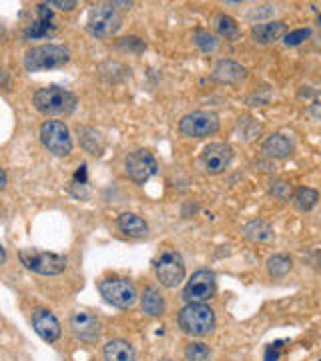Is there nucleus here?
<instances>
[{
    "mask_svg": "<svg viewBox=\"0 0 321 361\" xmlns=\"http://www.w3.org/2000/svg\"><path fill=\"white\" fill-rule=\"evenodd\" d=\"M185 360L187 361H209L211 360V351L205 343L193 342L185 347Z\"/></svg>",
    "mask_w": 321,
    "mask_h": 361,
    "instance_id": "nucleus-28",
    "label": "nucleus"
},
{
    "mask_svg": "<svg viewBox=\"0 0 321 361\" xmlns=\"http://www.w3.org/2000/svg\"><path fill=\"white\" fill-rule=\"evenodd\" d=\"M78 141H80V147L91 155H101L105 149L101 133H96L91 127H78Z\"/></svg>",
    "mask_w": 321,
    "mask_h": 361,
    "instance_id": "nucleus-23",
    "label": "nucleus"
},
{
    "mask_svg": "<svg viewBox=\"0 0 321 361\" xmlns=\"http://www.w3.org/2000/svg\"><path fill=\"white\" fill-rule=\"evenodd\" d=\"M285 37V22L281 20H267L259 22L251 28V38L255 44H271Z\"/></svg>",
    "mask_w": 321,
    "mask_h": 361,
    "instance_id": "nucleus-16",
    "label": "nucleus"
},
{
    "mask_svg": "<svg viewBox=\"0 0 321 361\" xmlns=\"http://www.w3.org/2000/svg\"><path fill=\"white\" fill-rule=\"evenodd\" d=\"M116 225L119 229L129 235V237H145L149 233V225L135 213H123L119 219H116Z\"/></svg>",
    "mask_w": 321,
    "mask_h": 361,
    "instance_id": "nucleus-21",
    "label": "nucleus"
},
{
    "mask_svg": "<svg viewBox=\"0 0 321 361\" xmlns=\"http://www.w3.org/2000/svg\"><path fill=\"white\" fill-rule=\"evenodd\" d=\"M71 60V51L62 44H42L35 46L24 55V69L28 73L60 69Z\"/></svg>",
    "mask_w": 321,
    "mask_h": 361,
    "instance_id": "nucleus-2",
    "label": "nucleus"
},
{
    "mask_svg": "<svg viewBox=\"0 0 321 361\" xmlns=\"http://www.w3.org/2000/svg\"><path fill=\"white\" fill-rule=\"evenodd\" d=\"M309 37H311V30L309 28H297L293 33H287L284 37V42L285 46H300L303 40H307Z\"/></svg>",
    "mask_w": 321,
    "mask_h": 361,
    "instance_id": "nucleus-30",
    "label": "nucleus"
},
{
    "mask_svg": "<svg viewBox=\"0 0 321 361\" xmlns=\"http://www.w3.org/2000/svg\"><path fill=\"white\" fill-rule=\"evenodd\" d=\"M318 26H320V28H321V15H320V17H318Z\"/></svg>",
    "mask_w": 321,
    "mask_h": 361,
    "instance_id": "nucleus-39",
    "label": "nucleus"
},
{
    "mask_svg": "<svg viewBox=\"0 0 321 361\" xmlns=\"http://www.w3.org/2000/svg\"><path fill=\"white\" fill-rule=\"evenodd\" d=\"M119 49L121 51H132V53H143L145 51V42L137 37H127L119 40Z\"/></svg>",
    "mask_w": 321,
    "mask_h": 361,
    "instance_id": "nucleus-32",
    "label": "nucleus"
},
{
    "mask_svg": "<svg viewBox=\"0 0 321 361\" xmlns=\"http://www.w3.org/2000/svg\"><path fill=\"white\" fill-rule=\"evenodd\" d=\"M31 322H33V327L38 333V337L46 343H55L60 337V324L49 309H35Z\"/></svg>",
    "mask_w": 321,
    "mask_h": 361,
    "instance_id": "nucleus-13",
    "label": "nucleus"
},
{
    "mask_svg": "<svg viewBox=\"0 0 321 361\" xmlns=\"http://www.w3.org/2000/svg\"><path fill=\"white\" fill-rule=\"evenodd\" d=\"M75 181H80V185H87V165L78 167V171L75 175Z\"/></svg>",
    "mask_w": 321,
    "mask_h": 361,
    "instance_id": "nucleus-35",
    "label": "nucleus"
},
{
    "mask_svg": "<svg viewBox=\"0 0 321 361\" xmlns=\"http://www.w3.org/2000/svg\"><path fill=\"white\" fill-rule=\"evenodd\" d=\"M221 121L213 111H193L179 121V131L189 139H205L219 131Z\"/></svg>",
    "mask_w": 321,
    "mask_h": 361,
    "instance_id": "nucleus-6",
    "label": "nucleus"
},
{
    "mask_svg": "<svg viewBox=\"0 0 321 361\" xmlns=\"http://www.w3.org/2000/svg\"><path fill=\"white\" fill-rule=\"evenodd\" d=\"M125 169H127V175H129L131 181H135L137 185H143L157 175L159 165H157V159L153 157L151 152L139 149V151L131 152L127 157Z\"/></svg>",
    "mask_w": 321,
    "mask_h": 361,
    "instance_id": "nucleus-11",
    "label": "nucleus"
},
{
    "mask_svg": "<svg viewBox=\"0 0 321 361\" xmlns=\"http://www.w3.org/2000/svg\"><path fill=\"white\" fill-rule=\"evenodd\" d=\"M161 361H173V360H161Z\"/></svg>",
    "mask_w": 321,
    "mask_h": 361,
    "instance_id": "nucleus-40",
    "label": "nucleus"
},
{
    "mask_svg": "<svg viewBox=\"0 0 321 361\" xmlns=\"http://www.w3.org/2000/svg\"><path fill=\"white\" fill-rule=\"evenodd\" d=\"M201 161H203V167H205V171L209 175H219V173H223L231 165L233 149L227 143H211V145H207L203 149Z\"/></svg>",
    "mask_w": 321,
    "mask_h": 361,
    "instance_id": "nucleus-12",
    "label": "nucleus"
},
{
    "mask_svg": "<svg viewBox=\"0 0 321 361\" xmlns=\"http://www.w3.org/2000/svg\"><path fill=\"white\" fill-rule=\"evenodd\" d=\"M191 40H193V44H195L199 51H203V53H213V51L217 49V44H219V40H217L215 35H211L209 30H201V28L193 33Z\"/></svg>",
    "mask_w": 321,
    "mask_h": 361,
    "instance_id": "nucleus-27",
    "label": "nucleus"
},
{
    "mask_svg": "<svg viewBox=\"0 0 321 361\" xmlns=\"http://www.w3.org/2000/svg\"><path fill=\"white\" fill-rule=\"evenodd\" d=\"M141 307H143V311H145L147 315H151V317L163 315V313H165V299H163L161 291L153 285L145 287V291H143V295H141Z\"/></svg>",
    "mask_w": 321,
    "mask_h": 361,
    "instance_id": "nucleus-19",
    "label": "nucleus"
},
{
    "mask_svg": "<svg viewBox=\"0 0 321 361\" xmlns=\"http://www.w3.org/2000/svg\"><path fill=\"white\" fill-rule=\"evenodd\" d=\"M320 201V193L311 187H300V189L293 193V203L300 211H311Z\"/></svg>",
    "mask_w": 321,
    "mask_h": 361,
    "instance_id": "nucleus-26",
    "label": "nucleus"
},
{
    "mask_svg": "<svg viewBox=\"0 0 321 361\" xmlns=\"http://www.w3.org/2000/svg\"><path fill=\"white\" fill-rule=\"evenodd\" d=\"M19 259L26 269L38 275H60L67 269V257L57 255V253H46V251H37V249H20Z\"/></svg>",
    "mask_w": 321,
    "mask_h": 361,
    "instance_id": "nucleus-5",
    "label": "nucleus"
},
{
    "mask_svg": "<svg viewBox=\"0 0 321 361\" xmlns=\"http://www.w3.org/2000/svg\"><path fill=\"white\" fill-rule=\"evenodd\" d=\"M155 273L161 285L173 289L181 285L185 279V261L177 251H163L155 261Z\"/></svg>",
    "mask_w": 321,
    "mask_h": 361,
    "instance_id": "nucleus-8",
    "label": "nucleus"
},
{
    "mask_svg": "<svg viewBox=\"0 0 321 361\" xmlns=\"http://www.w3.org/2000/svg\"><path fill=\"white\" fill-rule=\"evenodd\" d=\"M215 311L205 303H187L179 313V327L193 337L209 335L215 329Z\"/></svg>",
    "mask_w": 321,
    "mask_h": 361,
    "instance_id": "nucleus-3",
    "label": "nucleus"
},
{
    "mask_svg": "<svg viewBox=\"0 0 321 361\" xmlns=\"http://www.w3.org/2000/svg\"><path fill=\"white\" fill-rule=\"evenodd\" d=\"M40 141L49 149V152L57 157H67L73 151V139L69 127L62 121H46L40 127Z\"/></svg>",
    "mask_w": 321,
    "mask_h": 361,
    "instance_id": "nucleus-9",
    "label": "nucleus"
},
{
    "mask_svg": "<svg viewBox=\"0 0 321 361\" xmlns=\"http://www.w3.org/2000/svg\"><path fill=\"white\" fill-rule=\"evenodd\" d=\"M49 6H57V8H60V10H73L76 6V2L75 0H51L49 2Z\"/></svg>",
    "mask_w": 321,
    "mask_h": 361,
    "instance_id": "nucleus-34",
    "label": "nucleus"
},
{
    "mask_svg": "<svg viewBox=\"0 0 321 361\" xmlns=\"http://www.w3.org/2000/svg\"><path fill=\"white\" fill-rule=\"evenodd\" d=\"M273 15H275V6H273V4H261V6L251 8V10H249V15H247V19L265 20V19H269V17H273Z\"/></svg>",
    "mask_w": 321,
    "mask_h": 361,
    "instance_id": "nucleus-31",
    "label": "nucleus"
},
{
    "mask_svg": "<svg viewBox=\"0 0 321 361\" xmlns=\"http://www.w3.org/2000/svg\"><path fill=\"white\" fill-rule=\"evenodd\" d=\"M261 149H263L265 157H269V159H287V157L293 155L295 147H293V143L285 134L273 133L265 139Z\"/></svg>",
    "mask_w": 321,
    "mask_h": 361,
    "instance_id": "nucleus-17",
    "label": "nucleus"
},
{
    "mask_svg": "<svg viewBox=\"0 0 321 361\" xmlns=\"http://www.w3.org/2000/svg\"><path fill=\"white\" fill-rule=\"evenodd\" d=\"M6 183H8V177H6V173H4V169L0 167V191L6 187Z\"/></svg>",
    "mask_w": 321,
    "mask_h": 361,
    "instance_id": "nucleus-37",
    "label": "nucleus"
},
{
    "mask_svg": "<svg viewBox=\"0 0 321 361\" xmlns=\"http://www.w3.org/2000/svg\"><path fill=\"white\" fill-rule=\"evenodd\" d=\"M4 263H6V249L0 245V265H4Z\"/></svg>",
    "mask_w": 321,
    "mask_h": 361,
    "instance_id": "nucleus-38",
    "label": "nucleus"
},
{
    "mask_svg": "<svg viewBox=\"0 0 321 361\" xmlns=\"http://www.w3.org/2000/svg\"><path fill=\"white\" fill-rule=\"evenodd\" d=\"M211 78L215 82H219V85H237V82H241V80L247 78V69L243 64L235 62V60L223 58V60H219L213 67Z\"/></svg>",
    "mask_w": 321,
    "mask_h": 361,
    "instance_id": "nucleus-15",
    "label": "nucleus"
},
{
    "mask_svg": "<svg viewBox=\"0 0 321 361\" xmlns=\"http://www.w3.org/2000/svg\"><path fill=\"white\" fill-rule=\"evenodd\" d=\"M243 235L253 243H269V241H273L275 231L263 219H253L243 227Z\"/></svg>",
    "mask_w": 321,
    "mask_h": 361,
    "instance_id": "nucleus-18",
    "label": "nucleus"
},
{
    "mask_svg": "<svg viewBox=\"0 0 321 361\" xmlns=\"http://www.w3.org/2000/svg\"><path fill=\"white\" fill-rule=\"evenodd\" d=\"M105 361H137V353L129 342L111 340L105 345Z\"/></svg>",
    "mask_w": 321,
    "mask_h": 361,
    "instance_id": "nucleus-20",
    "label": "nucleus"
},
{
    "mask_svg": "<svg viewBox=\"0 0 321 361\" xmlns=\"http://www.w3.org/2000/svg\"><path fill=\"white\" fill-rule=\"evenodd\" d=\"M217 291L215 273L209 269H199L191 275L187 285L183 289V299L187 303H207Z\"/></svg>",
    "mask_w": 321,
    "mask_h": 361,
    "instance_id": "nucleus-10",
    "label": "nucleus"
},
{
    "mask_svg": "<svg viewBox=\"0 0 321 361\" xmlns=\"http://www.w3.org/2000/svg\"><path fill=\"white\" fill-rule=\"evenodd\" d=\"M213 22H215V28H217L219 37H223L225 40L235 42L237 38L241 37L239 24H237V20L233 19V17H229V15H217Z\"/></svg>",
    "mask_w": 321,
    "mask_h": 361,
    "instance_id": "nucleus-24",
    "label": "nucleus"
},
{
    "mask_svg": "<svg viewBox=\"0 0 321 361\" xmlns=\"http://www.w3.org/2000/svg\"><path fill=\"white\" fill-rule=\"evenodd\" d=\"M309 114L321 121V103H313V105L309 107Z\"/></svg>",
    "mask_w": 321,
    "mask_h": 361,
    "instance_id": "nucleus-36",
    "label": "nucleus"
},
{
    "mask_svg": "<svg viewBox=\"0 0 321 361\" xmlns=\"http://www.w3.org/2000/svg\"><path fill=\"white\" fill-rule=\"evenodd\" d=\"M98 291L105 297L107 303L119 309H129L137 301V289L129 279L123 277H109L98 283Z\"/></svg>",
    "mask_w": 321,
    "mask_h": 361,
    "instance_id": "nucleus-7",
    "label": "nucleus"
},
{
    "mask_svg": "<svg viewBox=\"0 0 321 361\" xmlns=\"http://www.w3.org/2000/svg\"><path fill=\"white\" fill-rule=\"evenodd\" d=\"M291 267H293V261H291V257L285 255V253H275V255H271V257L267 259V271H269V275H271L273 279H281V277H285V275L291 271Z\"/></svg>",
    "mask_w": 321,
    "mask_h": 361,
    "instance_id": "nucleus-25",
    "label": "nucleus"
},
{
    "mask_svg": "<svg viewBox=\"0 0 321 361\" xmlns=\"http://www.w3.org/2000/svg\"><path fill=\"white\" fill-rule=\"evenodd\" d=\"M33 105L37 107L38 113L42 114H53V116L69 114L75 111L76 96L58 85H51V87L38 89L33 95Z\"/></svg>",
    "mask_w": 321,
    "mask_h": 361,
    "instance_id": "nucleus-1",
    "label": "nucleus"
},
{
    "mask_svg": "<svg viewBox=\"0 0 321 361\" xmlns=\"http://www.w3.org/2000/svg\"><path fill=\"white\" fill-rule=\"evenodd\" d=\"M53 10L49 8V4H38V20L33 22V26L26 30V37L28 38H42L46 37L51 30H53Z\"/></svg>",
    "mask_w": 321,
    "mask_h": 361,
    "instance_id": "nucleus-22",
    "label": "nucleus"
},
{
    "mask_svg": "<svg viewBox=\"0 0 321 361\" xmlns=\"http://www.w3.org/2000/svg\"><path fill=\"white\" fill-rule=\"evenodd\" d=\"M71 329L78 340L83 342L93 343L98 340L101 335V324L95 315L87 313V311H76L75 315L71 317Z\"/></svg>",
    "mask_w": 321,
    "mask_h": 361,
    "instance_id": "nucleus-14",
    "label": "nucleus"
},
{
    "mask_svg": "<svg viewBox=\"0 0 321 361\" xmlns=\"http://www.w3.org/2000/svg\"><path fill=\"white\" fill-rule=\"evenodd\" d=\"M269 193L275 199H279V201H289L293 197V189H291V185L285 179H273L269 183Z\"/></svg>",
    "mask_w": 321,
    "mask_h": 361,
    "instance_id": "nucleus-29",
    "label": "nucleus"
},
{
    "mask_svg": "<svg viewBox=\"0 0 321 361\" xmlns=\"http://www.w3.org/2000/svg\"><path fill=\"white\" fill-rule=\"evenodd\" d=\"M279 349H281V342L271 343L265 349V361H277L279 360Z\"/></svg>",
    "mask_w": 321,
    "mask_h": 361,
    "instance_id": "nucleus-33",
    "label": "nucleus"
},
{
    "mask_svg": "<svg viewBox=\"0 0 321 361\" xmlns=\"http://www.w3.org/2000/svg\"><path fill=\"white\" fill-rule=\"evenodd\" d=\"M123 26V17L116 10L114 2H103L93 6V10L89 12L87 20V28L89 33L96 38H109L119 33V28Z\"/></svg>",
    "mask_w": 321,
    "mask_h": 361,
    "instance_id": "nucleus-4",
    "label": "nucleus"
}]
</instances>
